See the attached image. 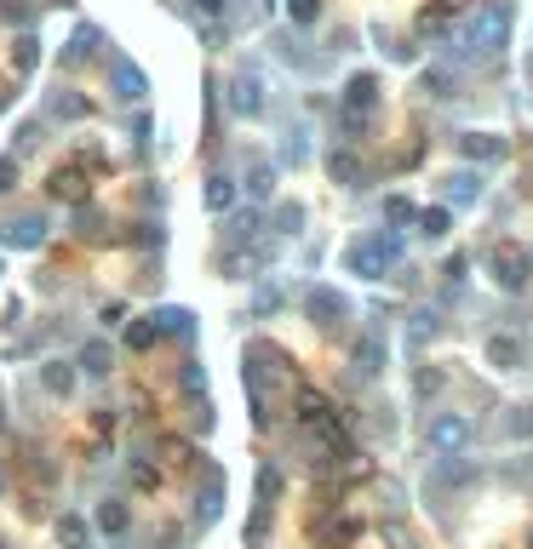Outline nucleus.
Masks as SVG:
<instances>
[{
    "label": "nucleus",
    "instance_id": "nucleus-5",
    "mask_svg": "<svg viewBox=\"0 0 533 549\" xmlns=\"http://www.w3.org/2000/svg\"><path fill=\"white\" fill-rule=\"evenodd\" d=\"M310 315H344V298H333V292H316V298H310Z\"/></svg>",
    "mask_w": 533,
    "mask_h": 549
},
{
    "label": "nucleus",
    "instance_id": "nucleus-1",
    "mask_svg": "<svg viewBox=\"0 0 533 549\" xmlns=\"http://www.w3.org/2000/svg\"><path fill=\"white\" fill-rule=\"evenodd\" d=\"M465 418H442V423H436V430H430V441L436 446H442V453H447V446H459V441H465Z\"/></svg>",
    "mask_w": 533,
    "mask_h": 549
},
{
    "label": "nucleus",
    "instance_id": "nucleus-9",
    "mask_svg": "<svg viewBox=\"0 0 533 549\" xmlns=\"http://www.w3.org/2000/svg\"><path fill=\"white\" fill-rule=\"evenodd\" d=\"M0 486H6V481H0Z\"/></svg>",
    "mask_w": 533,
    "mask_h": 549
},
{
    "label": "nucleus",
    "instance_id": "nucleus-2",
    "mask_svg": "<svg viewBox=\"0 0 533 549\" xmlns=\"http://www.w3.org/2000/svg\"><path fill=\"white\" fill-rule=\"evenodd\" d=\"M98 527L104 532H127V504H120V498H104L98 504Z\"/></svg>",
    "mask_w": 533,
    "mask_h": 549
},
{
    "label": "nucleus",
    "instance_id": "nucleus-4",
    "mask_svg": "<svg viewBox=\"0 0 533 549\" xmlns=\"http://www.w3.org/2000/svg\"><path fill=\"white\" fill-rule=\"evenodd\" d=\"M58 538H64L69 549H87V527H81V521H75V515H69V521H64V527H58Z\"/></svg>",
    "mask_w": 533,
    "mask_h": 549
},
{
    "label": "nucleus",
    "instance_id": "nucleus-3",
    "mask_svg": "<svg viewBox=\"0 0 533 549\" xmlns=\"http://www.w3.org/2000/svg\"><path fill=\"white\" fill-rule=\"evenodd\" d=\"M488 355H493V361H505V366H516V361H522V344H516V338H493Z\"/></svg>",
    "mask_w": 533,
    "mask_h": 549
},
{
    "label": "nucleus",
    "instance_id": "nucleus-8",
    "mask_svg": "<svg viewBox=\"0 0 533 549\" xmlns=\"http://www.w3.org/2000/svg\"><path fill=\"white\" fill-rule=\"evenodd\" d=\"M46 384H52V389H69V384H75V372H69L64 361H52V366H46Z\"/></svg>",
    "mask_w": 533,
    "mask_h": 549
},
{
    "label": "nucleus",
    "instance_id": "nucleus-7",
    "mask_svg": "<svg viewBox=\"0 0 533 549\" xmlns=\"http://www.w3.org/2000/svg\"><path fill=\"white\" fill-rule=\"evenodd\" d=\"M81 366H87V372H109V349H104V344H87V355H81Z\"/></svg>",
    "mask_w": 533,
    "mask_h": 549
},
{
    "label": "nucleus",
    "instance_id": "nucleus-6",
    "mask_svg": "<svg viewBox=\"0 0 533 549\" xmlns=\"http://www.w3.org/2000/svg\"><path fill=\"white\" fill-rule=\"evenodd\" d=\"M155 338H161V332H155V321H138V326L127 332V344H132V349H150Z\"/></svg>",
    "mask_w": 533,
    "mask_h": 549
}]
</instances>
